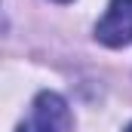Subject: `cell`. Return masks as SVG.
<instances>
[{"instance_id": "obj_2", "label": "cell", "mask_w": 132, "mask_h": 132, "mask_svg": "<svg viewBox=\"0 0 132 132\" xmlns=\"http://www.w3.org/2000/svg\"><path fill=\"white\" fill-rule=\"evenodd\" d=\"M95 37L104 46H129L132 43V0H111L101 22L95 25Z\"/></svg>"}, {"instance_id": "obj_3", "label": "cell", "mask_w": 132, "mask_h": 132, "mask_svg": "<svg viewBox=\"0 0 132 132\" xmlns=\"http://www.w3.org/2000/svg\"><path fill=\"white\" fill-rule=\"evenodd\" d=\"M59 3H68V0H59Z\"/></svg>"}, {"instance_id": "obj_1", "label": "cell", "mask_w": 132, "mask_h": 132, "mask_svg": "<svg viewBox=\"0 0 132 132\" xmlns=\"http://www.w3.org/2000/svg\"><path fill=\"white\" fill-rule=\"evenodd\" d=\"M71 129V111L59 92H40L31 101L28 117L22 120L19 132H68Z\"/></svg>"}, {"instance_id": "obj_4", "label": "cell", "mask_w": 132, "mask_h": 132, "mask_svg": "<svg viewBox=\"0 0 132 132\" xmlns=\"http://www.w3.org/2000/svg\"><path fill=\"white\" fill-rule=\"evenodd\" d=\"M126 132H132V126H129V129H126Z\"/></svg>"}]
</instances>
